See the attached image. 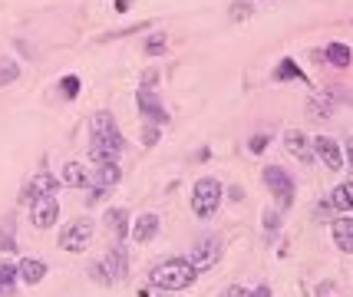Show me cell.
Masks as SVG:
<instances>
[{"instance_id":"cell-1","label":"cell","mask_w":353,"mask_h":297,"mask_svg":"<svg viewBox=\"0 0 353 297\" xmlns=\"http://www.w3.org/2000/svg\"><path fill=\"white\" fill-rule=\"evenodd\" d=\"M122 148H126V139H122V132L116 126L112 112H96L93 116V142H90L93 162L96 166H103V162H119Z\"/></svg>"},{"instance_id":"cell-2","label":"cell","mask_w":353,"mask_h":297,"mask_svg":"<svg viewBox=\"0 0 353 297\" xmlns=\"http://www.w3.org/2000/svg\"><path fill=\"white\" fill-rule=\"evenodd\" d=\"M198 278V271L192 268V261L185 258H172V261H162L155 271H152V284L159 287V291H185L192 287Z\"/></svg>"},{"instance_id":"cell-3","label":"cell","mask_w":353,"mask_h":297,"mask_svg":"<svg viewBox=\"0 0 353 297\" xmlns=\"http://www.w3.org/2000/svg\"><path fill=\"white\" fill-rule=\"evenodd\" d=\"M218 202H222V182L218 179H198L192 188V211L198 218H211L218 211Z\"/></svg>"},{"instance_id":"cell-4","label":"cell","mask_w":353,"mask_h":297,"mask_svg":"<svg viewBox=\"0 0 353 297\" xmlns=\"http://www.w3.org/2000/svg\"><path fill=\"white\" fill-rule=\"evenodd\" d=\"M264 185L274 195L278 211H291V205H294V179H291V172H284L280 166H267L264 168Z\"/></svg>"},{"instance_id":"cell-5","label":"cell","mask_w":353,"mask_h":297,"mask_svg":"<svg viewBox=\"0 0 353 297\" xmlns=\"http://www.w3.org/2000/svg\"><path fill=\"white\" fill-rule=\"evenodd\" d=\"M90 244H93V222H90V218H76V222L60 235V248L70 251V255H83Z\"/></svg>"},{"instance_id":"cell-6","label":"cell","mask_w":353,"mask_h":297,"mask_svg":"<svg viewBox=\"0 0 353 297\" xmlns=\"http://www.w3.org/2000/svg\"><path fill=\"white\" fill-rule=\"evenodd\" d=\"M119 179H122V168H119V162H103V166H96L93 192H90V198H86V202L96 205L99 198H106L112 188L119 185Z\"/></svg>"},{"instance_id":"cell-7","label":"cell","mask_w":353,"mask_h":297,"mask_svg":"<svg viewBox=\"0 0 353 297\" xmlns=\"http://www.w3.org/2000/svg\"><path fill=\"white\" fill-rule=\"evenodd\" d=\"M218 258H222V242L215 238V235H208V238H202V242L192 248V268L195 271H208V268H215L218 264Z\"/></svg>"},{"instance_id":"cell-8","label":"cell","mask_w":353,"mask_h":297,"mask_svg":"<svg viewBox=\"0 0 353 297\" xmlns=\"http://www.w3.org/2000/svg\"><path fill=\"white\" fill-rule=\"evenodd\" d=\"M135 99H139V112H142L149 122H155V126H166V122H168V109L162 106V99L155 96V90H152V86H142Z\"/></svg>"},{"instance_id":"cell-9","label":"cell","mask_w":353,"mask_h":297,"mask_svg":"<svg viewBox=\"0 0 353 297\" xmlns=\"http://www.w3.org/2000/svg\"><path fill=\"white\" fill-rule=\"evenodd\" d=\"M56 218H60V205H56L53 195H43V198L30 202V222L37 228H53Z\"/></svg>"},{"instance_id":"cell-10","label":"cell","mask_w":353,"mask_h":297,"mask_svg":"<svg viewBox=\"0 0 353 297\" xmlns=\"http://www.w3.org/2000/svg\"><path fill=\"white\" fill-rule=\"evenodd\" d=\"M99 264H103V271H106V281H109V284L126 281V274H129V255H126V248H122V244H116V248H112Z\"/></svg>"},{"instance_id":"cell-11","label":"cell","mask_w":353,"mask_h":297,"mask_svg":"<svg viewBox=\"0 0 353 297\" xmlns=\"http://www.w3.org/2000/svg\"><path fill=\"white\" fill-rule=\"evenodd\" d=\"M311 148H314V159H320L327 168H334L337 172V168L343 166V148L337 146L330 135H317L314 142H311Z\"/></svg>"},{"instance_id":"cell-12","label":"cell","mask_w":353,"mask_h":297,"mask_svg":"<svg viewBox=\"0 0 353 297\" xmlns=\"http://www.w3.org/2000/svg\"><path fill=\"white\" fill-rule=\"evenodd\" d=\"M334 112H337V99L330 93H317L307 99V116L317 119V122H327Z\"/></svg>"},{"instance_id":"cell-13","label":"cell","mask_w":353,"mask_h":297,"mask_svg":"<svg viewBox=\"0 0 353 297\" xmlns=\"http://www.w3.org/2000/svg\"><path fill=\"white\" fill-rule=\"evenodd\" d=\"M56 188H60V182H56L53 175H50V172H40L37 179L23 188V195H20V198H23V202H34V198H43V195H53Z\"/></svg>"},{"instance_id":"cell-14","label":"cell","mask_w":353,"mask_h":297,"mask_svg":"<svg viewBox=\"0 0 353 297\" xmlns=\"http://www.w3.org/2000/svg\"><path fill=\"white\" fill-rule=\"evenodd\" d=\"M284 148L298 159V162H314V148H311V139L304 132H287L284 135Z\"/></svg>"},{"instance_id":"cell-15","label":"cell","mask_w":353,"mask_h":297,"mask_svg":"<svg viewBox=\"0 0 353 297\" xmlns=\"http://www.w3.org/2000/svg\"><path fill=\"white\" fill-rule=\"evenodd\" d=\"M159 224H162V222H159V215H155V211L139 215V218H135V224H132V238H135L139 244L152 242V238L159 235Z\"/></svg>"},{"instance_id":"cell-16","label":"cell","mask_w":353,"mask_h":297,"mask_svg":"<svg viewBox=\"0 0 353 297\" xmlns=\"http://www.w3.org/2000/svg\"><path fill=\"white\" fill-rule=\"evenodd\" d=\"M17 271H20V278H23V284H40V281L47 278V264L40 258H23L17 264Z\"/></svg>"},{"instance_id":"cell-17","label":"cell","mask_w":353,"mask_h":297,"mask_svg":"<svg viewBox=\"0 0 353 297\" xmlns=\"http://www.w3.org/2000/svg\"><path fill=\"white\" fill-rule=\"evenodd\" d=\"M324 60H327L330 66H337V70H347L353 63V50L347 43H330V47L324 50Z\"/></svg>"},{"instance_id":"cell-18","label":"cell","mask_w":353,"mask_h":297,"mask_svg":"<svg viewBox=\"0 0 353 297\" xmlns=\"http://www.w3.org/2000/svg\"><path fill=\"white\" fill-rule=\"evenodd\" d=\"M334 242L340 251L353 255V218H337L334 222Z\"/></svg>"},{"instance_id":"cell-19","label":"cell","mask_w":353,"mask_h":297,"mask_svg":"<svg viewBox=\"0 0 353 297\" xmlns=\"http://www.w3.org/2000/svg\"><path fill=\"white\" fill-rule=\"evenodd\" d=\"M63 182L73 188H86L90 185V172H86V166H79V162H66L63 166Z\"/></svg>"},{"instance_id":"cell-20","label":"cell","mask_w":353,"mask_h":297,"mask_svg":"<svg viewBox=\"0 0 353 297\" xmlns=\"http://www.w3.org/2000/svg\"><path fill=\"white\" fill-rule=\"evenodd\" d=\"M17 264L14 261H0V294H14V287H17Z\"/></svg>"},{"instance_id":"cell-21","label":"cell","mask_w":353,"mask_h":297,"mask_svg":"<svg viewBox=\"0 0 353 297\" xmlns=\"http://www.w3.org/2000/svg\"><path fill=\"white\" fill-rule=\"evenodd\" d=\"M106 224L116 231V238H126V231H129V215H126L122 208H112V211H106Z\"/></svg>"},{"instance_id":"cell-22","label":"cell","mask_w":353,"mask_h":297,"mask_svg":"<svg viewBox=\"0 0 353 297\" xmlns=\"http://www.w3.org/2000/svg\"><path fill=\"white\" fill-rule=\"evenodd\" d=\"M330 202H334L340 211H353V182H343V185H337L334 195H330Z\"/></svg>"},{"instance_id":"cell-23","label":"cell","mask_w":353,"mask_h":297,"mask_svg":"<svg viewBox=\"0 0 353 297\" xmlns=\"http://www.w3.org/2000/svg\"><path fill=\"white\" fill-rule=\"evenodd\" d=\"M274 79H300V83H307V76L300 73V66L287 56V60H280L278 70H274Z\"/></svg>"},{"instance_id":"cell-24","label":"cell","mask_w":353,"mask_h":297,"mask_svg":"<svg viewBox=\"0 0 353 297\" xmlns=\"http://www.w3.org/2000/svg\"><path fill=\"white\" fill-rule=\"evenodd\" d=\"M14 79H20V66L10 60V56H0V90L10 86Z\"/></svg>"},{"instance_id":"cell-25","label":"cell","mask_w":353,"mask_h":297,"mask_svg":"<svg viewBox=\"0 0 353 297\" xmlns=\"http://www.w3.org/2000/svg\"><path fill=\"white\" fill-rule=\"evenodd\" d=\"M17 242H14V218L0 224V251H14Z\"/></svg>"},{"instance_id":"cell-26","label":"cell","mask_w":353,"mask_h":297,"mask_svg":"<svg viewBox=\"0 0 353 297\" xmlns=\"http://www.w3.org/2000/svg\"><path fill=\"white\" fill-rule=\"evenodd\" d=\"M166 47H168L166 34H152V37L146 40V53H149V56H162V53H166Z\"/></svg>"},{"instance_id":"cell-27","label":"cell","mask_w":353,"mask_h":297,"mask_svg":"<svg viewBox=\"0 0 353 297\" xmlns=\"http://www.w3.org/2000/svg\"><path fill=\"white\" fill-rule=\"evenodd\" d=\"M60 93L66 96V99H76L79 96V76H63L60 79Z\"/></svg>"},{"instance_id":"cell-28","label":"cell","mask_w":353,"mask_h":297,"mask_svg":"<svg viewBox=\"0 0 353 297\" xmlns=\"http://www.w3.org/2000/svg\"><path fill=\"white\" fill-rule=\"evenodd\" d=\"M278 224H280V211L278 208H267V211H264V231H267V238L278 231Z\"/></svg>"},{"instance_id":"cell-29","label":"cell","mask_w":353,"mask_h":297,"mask_svg":"<svg viewBox=\"0 0 353 297\" xmlns=\"http://www.w3.org/2000/svg\"><path fill=\"white\" fill-rule=\"evenodd\" d=\"M159 135H162V132H159V126H155V122H149V126L142 129V142H146V146H155V142H159Z\"/></svg>"},{"instance_id":"cell-30","label":"cell","mask_w":353,"mask_h":297,"mask_svg":"<svg viewBox=\"0 0 353 297\" xmlns=\"http://www.w3.org/2000/svg\"><path fill=\"white\" fill-rule=\"evenodd\" d=\"M244 17H251V3H235V7H231V20L238 23V20H244Z\"/></svg>"},{"instance_id":"cell-31","label":"cell","mask_w":353,"mask_h":297,"mask_svg":"<svg viewBox=\"0 0 353 297\" xmlns=\"http://www.w3.org/2000/svg\"><path fill=\"white\" fill-rule=\"evenodd\" d=\"M267 142H271V135H254V139L248 142V148L258 155V152H264V148H267Z\"/></svg>"},{"instance_id":"cell-32","label":"cell","mask_w":353,"mask_h":297,"mask_svg":"<svg viewBox=\"0 0 353 297\" xmlns=\"http://www.w3.org/2000/svg\"><path fill=\"white\" fill-rule=\"evenodd\" d=\"M155 83H159V73H155V70H149V73L142 76V86H152V90H155Z\"/></svg>"},{"instance_id":"cell-33","label":"cell","mask_w":353,"mask_h":297,"mask_svg":"<svg viewBox=\"0 0 353 297\" xmlns=\"http://www.w3.org/2000/svg\"><path fill=\"white\" fill-rule=\"evenodd\" d=\"M244 297H271V287H267V284H261V287H254L251 294H244Z\"/></svg>"},{"instance_id":"cell-34","label":"cell","mask_w":353,"mask_h":297,"mask_svg":"<svg viewBox=\"0 0 353 297\" xmlns=\"http://www.w3.org/2000/svg\"><path fill=\"white\" fill-rule=\"evenodd\" d=\"M17 50H23V56H27V60H34V47H30V43H23V40H17Z\"/></svg>"},{"instance_id":"cell-35","label":"cell","mask_w":353,"mask_h":297,"mask_svg":"<svg viewBox=\"0 0 353 297\" xmlns=\"http://www.w3.org/2000/svg\"><path fill=\"white\" fill-rule=\"evenodd\" d=\"M129 7H132V0H116V10H119V14H126Z\"/></svg>"},{"instance_id":"cell-36","label":"cell","mask_w":353,"mask_h":297,"mask_svg":"<svg viewBox=\"0 0 353 297\" xmlns=\"http://www.w3.org/2000/svg\"><path fill=\"white\" fill-rule=\"evenodd\" d=\"M347 166H350V172H353V139L347 142Z\"/></svg>"}]
</instances>
